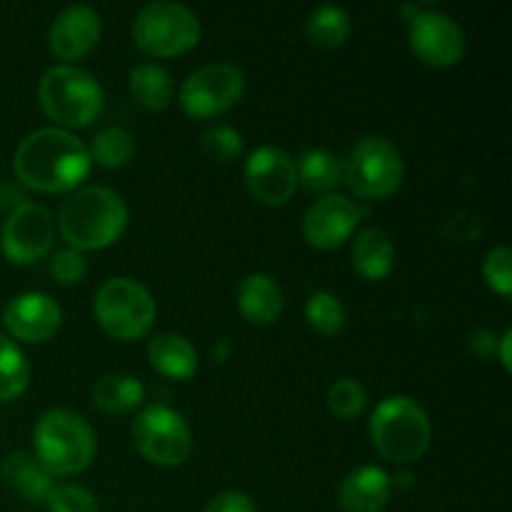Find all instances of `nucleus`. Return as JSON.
Returning <instances> with one entry per match:
<instances>
[{"instance_id": "obj_1", "label": "nucleus", "mask_w": 512, "mask_h": 512, "mask_svg": "<svg viewBox=\"0 0 512 512\" xmlns=\"http://www.w3.org/2000/svg\"><path fill=\"white\" fill-rule=\"evenodd\" d=\"M88 145L65 128H38L15 150V175L40 193L73 190L90 173Z\"/></svg>"}, {"instance_id": "obj_2", "label": "nucleus", "mask_w": 512, "mask_h": 512, "mask_svg": "<svg viewBox=\"0 0 512 512\" xmlns=\"http://www.w3.org/2000/svg\"><path fill=\"white\" fill-rule=\"evenodd\" d=\"M128 223V205L105 185H85L75 190L58 213V228L70 248L98 250L118 240Z\"/></svg>"}, {"instance_id": "obj_3", "label": "nucleus", "mask_w": 512, "mask_h": 512, "mask_svg": "<svg viewBox=\"0 0 512 512\" xmlns=\"http://www.w3.org/2000/svg\"><path fill=\"white\" fill-rule=\"evenodd\" d=\"M95 450V430L80 413L55 408L40 415L35 423L33 455L53 478L83 473L93 463Z\"/></svg>"}, {"instance_id": "obj_4", "label": "nucleus", "mask_w": 512, "mask_h": 512, "mask_svg": "<svg viewBox=\"0 0 512 512\" xmlns=\"http://www.w3.org/2000/svg\"><path fill=\"white\" fill-rule=\"evenodd\" d=\"M370 438L380 455L393 463L408 465L423 458L433 440L428 413L405 395L380 400L370 418Z\"/></svg>"}, {"instance_id": "obj_5", "label": "nucleus", "mask_w": 512, "mask_h": 512, "mask_svg": "<svg viewBox=\"0 0 512 512\" xmlns=\"http://www.w3.org/2000/svg\"><path fill=\"white\" fill-rule=\"evenodd\" d=\"M45 113L65 128H83L98 118L103 108V88L88 70L78 65H55L45 70L38 85Z\"/></svg>"}, {"instance_id": "obj_6", "label": "nucleus", "mask_w": 512, "mask_h": 512, "mask_svg": "<svg viewBox=\"0 0 512 512\" xmlns=\"http://www.w3.org/2000/svg\"><path fill=\"white\" fill-rule=\"evenodd\" d=\"M133 40L148 55L170 58L198 45L200 20L188 5L175 0H153L135 15Z\"/></svg>"}, {"instance_id": "obj_7", "label": "nucleus", "mask_w": 512, "mask_h": 512, "mask_svg": "<svg viewBox=\"0 0 512 512\" xmlns=\"http://www.w3.org/2000/svg\"><path fill=\"white\" fill-rule=\"evenodd\" d=\"M405 163L393 140L383 135H365L350 150L343 165V180L355 195L368 200H383L400 188Z\"/></svg>"}, {"instance_id": "obj_8", "label": "nucleus", "mask_w": 512, "mask_h": 512, "mask_svg": "<svg viewBox=\"0 0 512 512\" xmlns=\"http://www.w3.org/2000/svg\"><path fill=\"white\" fill-rule=\"evenodd\" d=\"M95 318L108 335L118 340H138L155 323V300L145 285L133 278H110L95 295Z\"/></svg>"}, {"instance_id": "obj_9", "label": "nucleus", "mask_w": 512, "mask_h": 512, "mask_svg": "<svg viewBox=\"0 0 512 512\" xmlns=\"http://www.w3.org/2000/svg\"><path fill=\"white\" fill-rule=\"evenodd\" d=\"M133 443L150 463L175 468L188 460L193 433L178 410L168 405H150L133 420Z\"/></svg>"}, {"instance_id": "obj_10", "label": "nucleus", "mask_w": 512, "mask_h": 512, "mask_svg": "<svg viewBox=\"0 0 512 512\" xmlns=\"http://www.w3.org/2000/svg\"><path fill=\"white\" fill-rule=\"evenodd\" d=\"M245 75L233 63H210L198 68L180 85V105L190 118H215L240 100Z\"/></svg>"}, {"instance_id": "obj_11", "label": "nucleus", "mask_w": 512, "mask_h": 512, "mask_svg": "<svg viewBox=\"0 0 512 512\" xmlns=\"http://www.w3.org/2000/svg\"><path fill=\"white\" fill-rule=\"evenodd\" d=\"M408 40L413 53L433 68H450L465 55V33L458 20L440 10L420 8L408 18Z\"/></svg>"}, {"instance_id": "obj_12", "label": "nucleus", "mask_w": 512, "mask_h": 512, "mask_svg": "<svg viewBox=\"0 0 512 512\" xmlns=\"http://www.w3.org/2000/svg\"><path fill=\"white\" fill-rule=\"evenodd\" d=\"M55 220L48 208L38 203H20L8 215L0 233V248L5 258L18 265H30L45 258L53 248Z\"/></svg>"}, {"instance_id": "obj_13", "label": "nucleus", "mask_w": 512, "mask_h": 512, "mask_svg": "<svg viewBox=\"0 0 512 512\" xmlns=\"http://www.w3.org/2000/svg\"><path fill=\"white\" fill-rule=\"evenodd\" d=\"M245 185L263 205H285L298 188L295 160L278 145H260L245 160Z\"/></svg>"}, {"instance_id": "obj_14", "label": "nucleus", "mask_w": 512, "mask_h": 512, "mask_svg": "<svg viewBox=\"0 0 512 512\" xmlns=\"http://www.w3.org/2000/svg\"><path fill=\"white\" fill-rule=\"evenodd\" d=\"M360 220V208L340 193L323 195L315 200L303 218V235L315 248H338L348 240Z\"/></svg>"}, {"instance_id": "obj_15", "label": "nucleus", "mask_w": 512, "mask_h": 512, "mask_svg": "<svg viewBox=\"0 0 512 512\" xmlns=\"http://www.w3.org/2000/svg\"><path fill=\"white\" fill-rule=\"evenodd\" d=\"M103 23L98 10L85 3H73L55 15L48 30V45L60 60H78L98 45Z\"/></svg>"}, {"instance_id": "obj_16", "label": "nucleus", "mask_w": 512, "mask_h": 512, "mask_svg": "<svg viewBox=\"0 0 512 512\" xmlns=\"http://www.w3.org/2000/svg\"><path fill=\"white\" fill-rule=\"evenodd\" d=\"M3 323L13 338L25 343H43L58 333L60 308L50 295L30 290L10 300L3 313Z\"/></svg>"}, {"instance_id": "obj_17", "label": "nucleus", "mask_w": 512, "mask_h": 512, "mask_svg": "<svg viewBox=\"0 0 512 512\" xmlns=\"http://www.w3.org/2000/svg\"><path fill=\"white\" fill-rule=\"evenodd\" d=\"M393 480L378 465H363L345 475L340 485V508L345 512H380L390 503Z\"/></svg>"}, {"instance_id": "obj_18", "label": "nucleus", "mask_w": 512, "mask_h": 512, "mask_svg": "<svg viewBox=\"0 0 512 512\" xmlns=\"http://www.w3.org/2000/svg\"><path fill=\"white\" fill-rule=\"evenodd\" d=\"M0 475L28 503H48L50 493L55 490L53 475L28 450H15V453H10L3 460V465H0Z\"/></svg>"}, {"instance_id": "obj_19", "label": "nucleus", "mask_w": 512, "mask_h": 512, "mask_svg": "<svg viewBox=\"0 0 512 512\" xmlns=\"http://www.w3.org/2000/svg\"><path fill=\"white\" fill-rule=\"evenodd\" d=\"M238 308L255 325H270L283 313V290L270 275L250 273L238 288Z\"/></svg>"}, {"instance_id": "obj_20", "label": "nucleus", "mask_w": 512, "mask_h": 512, "mask_svg": "<svg viewBox=\"0 0 512 512\" xmlns=\"http://www.w3.org/2000/svg\"><path fill=\"white\" fill-rule=\"evenodd\" d=\"M148 358L160 375L173 380L193 378L198 370V353H195L193 343L175 333L155 335L148 345Z\"/></svg>"}, {"instance_id": "obj_21", "label": "nucleus", "mask_w": 512, "mask_h": 512, "mask_svg": "<svg viewBox=\"0 0 512 512\" xmlns=\"http://www.w3.org/2000/svg\"><path fill=\"white\" fill-rule=\"evenodd\" d=\"M395 245L385 230L368 228L358 235L353 245V265L363 278L380 280L393 270Z\"/></svg>"}, {"instance_id": "obj_22", "label": "nucleus", "mask_w": 512, "mask_h": 512, "mask_svg": "<svg viewBox=\"0 0 512 512\" xmlns=\"http://www.w3.org/2000/svg\"><path fill=\"white\" fill-rule=\"evenodd\" d=\"M130 95L148 110H163L173 98L170 73L158 63H138L128 73Z\"/></svg>"}, {"instance_id": "obj_23", "label": "nucleus", "mask_w": 512, "mask_h": 512, "mask_svg": "<svg viewBox=\"0 0 512 512\" xmlns=\"http://www.w3.org/2000/svg\"><path fill=\"white\" fill-rule=\"evenodd\" d=\"M145 398V388L138 378L123 373L105 375L98 380V385L93 388V403L100 410L113 415L130 413L133 408H138Z\"/></svg>"}, {"instance_id": "obj_24", "label": "nucleus", "mask_w": 512, "mask_h": 512, "mask_svg": "<svg viewBox=\"0 0 512 512\" xmlns=\"http://www.w3.org/2000/svg\"><path fill=\"white\" fill-rule=\"evenodd\" d=\"M295 170H298V183H303L308 190H315V193H328L343 178V165H340L338 155L323 148L305 150L295 163Z\"/></svg>"}, {"instance_id": "obj_25", "label": "nucleus", "mask_w": 512, "mask_h": 512, "mask_svg": "<svg viewBox=\"0 0 512 512\" xmlns=\"http://www.w3.org/2000/svg\"><path fill=\"white\" fill-rule=\"evenodd\" d=\"M310 43L320 48H338L350 35V15L340 5H320L305 20Z\"/></svg>"}, {"instance_id": "obj_26", "label": "nucleus", "mask_w": 512, "mask_h": 512, "mask_svg": "<svg viewBox=\"0 0 512 512\" xmlns=\"http://www.w3.org/2000/svg\"><path fill=\"white\" fill-rule=\"evenodd\" d=\"M30 380V365L18 345L0 335V403L15 400L25 393Z\"/></svg>"}, {"instance_id": "obj_27", "label": "nucleus", "mask_w": 512, "mask_h": 512, "mask_svg": "<svg viewBox=\"0 0 512 512\" xmlns=\"http://www.w3.org/2000/svg\"><path fill=\"white\" fill-rule=\"evenodd\" d=\"M88 153L105 168H120L135 155V138L125 128H105L95 135Z\"/></svg>"}, {"instance_id": "obj_28", "label": "nucleus", "mask_w": 512, "mask_h": 512, "mask_svg": "<svg viewBox=\"0 0 512 512\" xmlns=\"http://www.w3.org/2000/svg\"><path fill=\"white\" fill-rule=\"evenodd\" d=\"M365 405H368V390H365V385L360 383V380L340 378L330 385L328 408L335 418L340 420L360 418Z\"/></svg>"}, {"instance_id": "obj_29", "label": "nucleus", "mask_w": 512, "mask_h": 512, "mask_svg": "<svg viewBox=\"0 0 512 512\" xmlns=\"http://www.w3.org/2000/svg\"><path fill=\"white\" fill-rule=\"evenodd\" d=\"M305 318L318 333L335 335L345 325V308L338 295L320 290V293L310 295L305 303Z\"/></svg>"}, {"instance_id": "obj_30", "label": "nucleus", "mask_w": 512, "mask_h": 512, "mask_svg": "<svg viewBox=\"0 0 512 512\" xmlns=\"http://www.w3.org/2000/svg\"><path fill=\"white\" fill-rule=\"evenodd\" d=\"M200 145H203V153L210 160L228 163V160L238 158L240 150H243V135L233 125H215V128L205 130Z\"/></svg>"}, {"instance_id": "obj_31", "label": "nucleus", "mask_w": 512, "mask_h": 512, "mask_svg": "<svg viewBox=\"0 0 512 512\" xmlns=\"http://www.w3.org/2000/svg\"><path fill=\"white\" fill-rule=\"evenodd\" d=\"M48 512H100L98 500L83 485H55L48 498Z\"/></svg>"}, {"instance_id": "obj_32", "label": "nucleus", "mask_w": 512, "mask_h": 512, "mask_svg": "<svg viewBox=\"0 0 512 512\" xmlns=\"http://www.w3.org/2000/svg\"><path fill=\"white\" fill-rule=\"evenodd\" d=\"M510 260H512V253L508 245H498V248H493L488 255H485V265H483V273H485V280H488V285L495 290V293L505 295V298H508L512 290Z\"/></svg>"}, {"instance_id": "obj_33", "label": "nucleus", "mask_w": 512, "mask_h": 512, "mask_svg": "<svg viewBox=\"0 0 512 512\" xmlns=\"http://www.w3.org/2000/svg\"><path fill=\"white\" fill-rule=\"evenodd\" d=\"M50 273H53V278L58 280V283L75 285L85 278V273H88V260H85V255L75 248L58 250V253L53 255V260H50Z\"/></svg>"}, {"instance_id": "obj_34", "label": "nucleus", "mask_w": 512, "mask_h": 512, "mask_svg": "<svg viewBox=\"0 0 512 512\" xmlns=\"http://www.w3.org/2000/svg\"><path fill=\"white\" fill-rule=\"evenodd\" d=\"M205 512H258L255 510V503L245 493H238V490H228V493L215 495L208 503Z\"/></svg>"}, {"instance_id": "obj_35", "label": "nucleus", "mask_w": 512, "mask_h": 512, "mask_svg": "<svg viewBox=\"0 0 512 512\" xmlns=\"http://www.w3.org/2000/svg\"><path fill=\"white\" fill-rule=\"evenodd\" d=\"M470 348H473L480 358H490V355L498 350V338H495V333H490V330H475V333L470 335Z\"/></svg>"}, {"instance_id": "obj_36", "label": "nucleus", "mask_w": 512, "mask_h": 512, "mask_svg": "<svg viewBox=\"0 0 512 512\" xmlns=\"http://www.w3.org/2000/svg\"><path fill=\"white\" fill-rule=\"evenodd\" d=\"M510 343H512V330H505L503 338L498 340V348H500V360H503L505 368H512V358H510Z\"/></svg>"}]
</instances>
